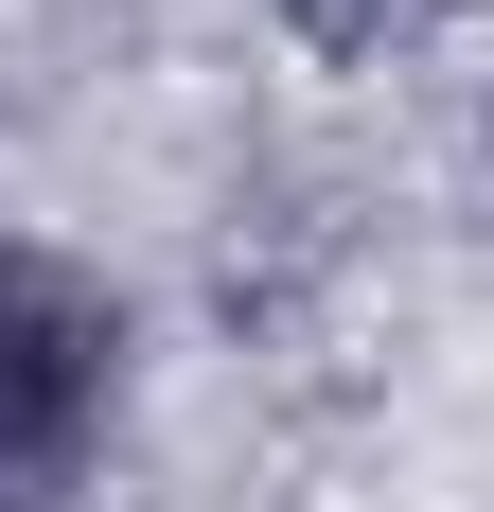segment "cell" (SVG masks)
Masks as SVG:
<instances>
[{
	"mask_svg": "<svg viewBox=\"0 0 494 512\" xmlns=\"http://www.w3.org/2000/svg\"><path fill=\"white\" fill-rule=\"evenodd\" d=\"M106 424V318L36 265H0V512H36Z\"/></svg>",
	"mask_w": 494,
	"mask_h": 512,
	"instance_id": "obj_1",
	"label": "cell"
}]
</instances>
